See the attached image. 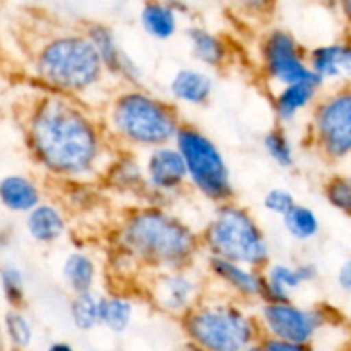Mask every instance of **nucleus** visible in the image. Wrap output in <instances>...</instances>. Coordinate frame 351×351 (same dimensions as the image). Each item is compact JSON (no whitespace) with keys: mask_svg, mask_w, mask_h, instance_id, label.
Wrapping results in <instances>:
<instances>
[{"mask_svg":"<svg viewBox=\"0 0 351 351\" xmlns=\"http://www.w3.org/2000/svg\"><path fill=\"white\" fill-rule=\"evenodd\" d=\"M23 130L34 165L64 184L84 185L101 178L119 151L93 106L55 93L43 91L33 99Z\"/></svg>","mask_w":351,"mask_h":351,"instance_id":"1","label":"nucleus"},{"mask_svg":"<svg viewBox=\"0 0 351 351\" xmlns=\"http://www.w3.org/2000/svg\"><path fill=\"white\" fill-rule=\"evenodd\" d=\"M115 237L117 250L146 273L192 267L202 256L197 230L158 202L127 209Z\"/></svg>","mask_w":351,"mask_h":351,"instance_id":"2","label":"nucleus"},{"mask_svg":"<svg viewBox=\"0 0 351 351\" xmlns=\"http://www.w3.org/2000/svg\"><path fill=\"white\" fill-rule=\"evenodd\" d=\"M99 117L113 146L132 153L171 144L184 123L173 101L143 86H122L106 98Z\"/></svg>","mask_w":351,"mask_h":351,"instance_id":"3","label":"nucleus"},{"mask_svg":"<svg viewBox=\"0 0 351 351\" xmlns=\"http://www.w3.org/2000/svg\"><path fill=\"white\" fill-rule=\"evenodd\" d=\"M33 74L48 93L84 101L108 77L84 31L45 38L33 53Z\"/></svg>","mask_w":351,"mask_h":351,"instance_id":"4","label":"nucleus"},{"mask_svg":"<svg viewBox=\"0 0 351 351\" xmlns=\"http://www.w3.org/2000/svg\"><path fill=\"white\" fill-rule=\"evenodd\" d=\"M178 322L187 343L202 351H243L263 338L249 305L211 288Z\"/></svg>","mask_w":351,"mask_h":351,"instance_id":"5","label":"nucleus"},{"mask_svg":"<svg viewBox=\"0 0 351 351\" xmlns=\"http://www.w3.org/2000/svg\"><path fill=\"white\" fill-rule=\"evenodd\" d=\"M201 235L202 256L264 269L271 263V245L259 219L237 201L215 206Z\"/></svg>","mask_w":351,"mask_h":351,"instance_id":"6","label":"nucleus"},{"mask_svg":"<svg viewBox=\"0 0 351 351\" xmlns=\"http://www.w3.org/2000/svg\"><path fill=\"white\" fill-rule=\"evenodd\" d=\"M173 144L184 158L189 189L215 206L235 201L237 192L228 161L208 134L184 122Z\"/></svg>","mask_w":351,"mask_h":351,"instance_id":"7","label":"nucleus"},{"mask_svg":"<svg viewBox=\"0 0 351 351\" xmlns=\"http://www.w3.org/2000/svg\"><path fill=\"white\" fill-rule=\"evenodd\" d=\"M307 143L331 165L351 158V82L321 93L308 115Z\"/></svg>","mask_w":351,"mask_h":351,"instance_id":"8","label":"nucleus"},{"mask_svg":"<svg viewBox=\"0 0 351 351\" xmlns=\"http://www.w3.org/2000/svg\"><path fill=\"white\" fill-rule=\"evenodd\" d=\"M259 67L271 91L317 79L307 62V50L291 31L269 27L259 41Z\"/></svg>","mask_w":351,"mask_h":351,"instance_id":"9","label":"nucleus"},{"mask_svg":"<svg viewBox=\"0 0 351 351\" xmlns=\"http://www.w3.org/2000/svg\"><path fill=\"white\" fill-rule=\"evenodd\" d=\"M256 314L263 336L312 345L315 336L331 322V314L335 312L324 305L304 307L295 300H287L259 304Z\"/></svg>","mask_w":351,"mask_h":351,"instance_id":"10","label":"nucleus"},{"mask_svg":"<svg viewBox=\"0 0 351 351\" xmlns=\"http://www.w3.org/2000/svg\"><path fill=\"white\" fill-rule=\"evenodd\" d=\"M206 273L192 267L151 271L144 280L147 300L161 314L180 321L209 291Z\"/></svg>","mask_w":351,"mask_h":351,"instance_id":"11","label":"nucleus"},{"mask_svg":"<svg viewBox=\"0 0 351 351\" xmlns=\"http://www.w3.org/2000/svg\"><path fill=\"white\" fill-rule=\"evenodd\" d=\"M143 171L149 202L163 204V201L177 197L189 189L184 158L173 143L146 151Z\"/></svg>","mask_w":351,"mask_h":351,"instance_id":"12","label":"nucleus"},{"mask_svg":"<svg viewBox=\"0 0 351 351\" xmlns=\"http://www.w3.org/2000/svg\"><path fill=\"white\" fill-rule=\"evenodd\" d=\"M204 271L209 285L216 291L245 305L261 304L263 298V269L233 263L221 257L204 256Z\"/></svg>","mask_w":351,"mask_h":351,"instance_id":"13","label":"nucleus"},{"mask_svg":"<svg viewBox=\"0 0 351 351\" xmlns=\"http://www.w3.org/2000/svg\"><path fill=\"white\" fill-rule=\"evenodd\" d=\"M82 31L95 47L108 77L115 79L122 86H143L139 65L125 53L115 31L108 24L88 23Z\"/></svg>","mask_w":351,"mask_h":351,"instance_id":"14","label":"nucleus"},{"mask_svg":"<svg viewBox=\"0 0 351 351\" xmlns=\"http://www.w3.org/2000/svg\"><path fill=\"white\" fill-rule=\"evenodd\" d=\"M317 267L311 263L288 264L273 263L271 261L263 269V298L266 302H287L293 300L295 293L317 280Z\"/></svg>","mask_w":351,"mask_h":351,"instance_id":"15","label":"nucleus"},{"mask_svg":"<svg viewBox=\"0 0 351 351\" xmlns=\"http://www.w3.org/2000/svg\"><path fill=\"white\" fill-rule=\"evenodd\" d=\"M311 71L322 84H350L351 82V34L332 43L319 45L307 50Z\"/></svg>","mask_w":351,"mask_h":351,"instance_id":"16","label":"nucleus"},{"mask_svg":"<svg viewBox=\"0 0 351 351\" xmlns=\"http://www.w3.org/2000/svg\"><path fill=\"white\" fill-rule=\"evenodd\" d=\"M324 84L319 79L295 82L273 91V112L278 125H290L304 112H311L314 103L321 96Z\"/></svg>","mask_w":351,"mask_h":351,"instance_id":"17","label":"nucleus"},{"mask_svg":"<svg viewBox=\"0 0 351 351\" xmlns=\"http://www.w3.org/2000/svg\"><path fill=\"white\" fill-rule=\"evenodd\" d=\"M168 95L177 106H206L215 95V77L206 69L182 67L171 75Z\"/></svg>","mask_w":351,"mask_h":351,"instance_id":"18","label":"nucleus"},{"mask_svg":"<svg viewBox=\"0 0 351 351\" xmlns=\"http://www.w3.org/2000/svg\"><path fill=\"white\" fill-rule=\"evenodd\" d=\"M192 58L206 71H223L232 64V47L219 33L204 26H189L185 29Z\"/></svg>","mask_w":351,"mask_h":351,"instance_id":"19","label":"nucleus"},{"mask_svg":"<svg viewBox=\"0 0 351 351\" xmlns=\"http://www.w3.org/2000/svg\"><path fill=\"white\" fill-rule=\"evenodd\" d=\"M27 235L40 245H53L67 233V218L64 209L50 201H41L24 218Z\"/></svg>","mask_w":351,"mask_h":351,"instance_id":"20","label":"nucleus"},{"mask_svg":"<svg viewBox=\"0 0 351 351\" xmlns=\"http://www.w3.org/2000/svg\"><path fill=\"white\" fill-rule=\"evenodd\" d=\"M144 33L156 41H168L178 33L180 10L173 0H144L139 10Z\"/></svg>","mask_w":351,"mask_h":351,"instance_id":"21","label":"nucleus"},{"mask_svg":"<svg viewBox=\"0 0 351 351\" xmlns=\"http://www.w3.org/2000/svg\"><path fill=\"white\" fill-rule=\"evenodd\" d=\"M43 201L40 184L29 175L10 173L0 178V206L16 215L26 216Z\"/></svg>","mask_w":351,"mask_h":351,"instance_id":"22","label":"nucleus"},{"mask_svg":"<svg viewBox=\"0 0 351 351\" xmlns=\"http://www.w3.org/2000/svg\"><path fill=\"white\" fill-rule=\"evenodd\" d=\"M101 180L122 194H141L147 199L143 163L137 161L132 151H117L113 160L103 171Z\"/></svg>","mask_w":351,"mask_h":351,"instance_id":"23","label":"nucleus"},{"mask_svg":"<svg viewBox=\"0 0 351 351\" xmlns=\"http://www.w3.org/2000/svg\"><path fill=\"white\" fill-rule=\"evenodd\" d=\"M64 285L72 295L96 290L99 267L95 257L86 250H72L64 257L60 266Z\"/></svg>","mask_w":351,"mask_h":351,"instance_id":"24","label":"nucleus"},{"mask_svg":"<svg viewBox=\"0 0 351 351\" xmlns=\"http://www.w3.org/2000/svg\"><path fill=\"white\" fill-rule=\"evenodd\" d=\"M136 315V304L132 297L122 293V291H110L101 293L99 300V328L122 335L130 328Z\"/></svg>","mask_w":351,"mask_h":351,"instance_id":"25","label":"nucleus"},{"mask_svg":"<svg viewBox=\"0 0 351 351\" xmlns=\"http://www.w3.org/2000/svg\"><path fill=\"white\" fill-rule=\"evenodd\" d=\"M281 223L285 232L297 242H311L321 233V219L317 213L300 202H297L291 211L281 218Z\"/></svg>","mask_w":351,"mask_h":351,"instance_id":"26","label":"nucleus"},{"mask_svg":"<svg viewBox=\"0 0 351 351\" xmlns=\"http://www.w3.org/2000/svg\"><path fill=\"white\" fill-rule=\"evenodd\" d=\"M263 149L276 167L290 170L297 163V149L287 127L273 125L263 137Z\"/></svg>","mask_w":351,"mask_h":351,"instance_id":"27","label":"nucleus"},{"mask_svg":"<svg viewBox=\"0 0 351 351\" xmlns=\"http://www.w3.org/2000/svg\"><path fill=\"white\" fill-rule=\"evenodd\" d=\"M99 300H101V293L96 290L72 295L69 315L77 331L89 332L99 328Z\"/></svg>","mask_w":351,"mask_h":351,"instance_id":"28","label":"nucleus"},{"mask_svg":"<svg viewBox=\"0 0 351 351\" xmlns=\"http://www.w3.org/2000/svg\"><path fill=\"white\" fill-rule=\"evenodd\" d=\"M3 332L14 351H27L33 345L34 329L23 308H9L3 314Z\"/></svg>","mask_w":351,"mask_h":351,"instance_id":"29","label":"nucleus"},{"mask_svg":"<svg viewBox=\"0 0 351 351\" xmlns=\"http://www.w3.org/2000/svg\"><path fill=\"white\" fill-rule=\"evenodd\" d=\"M322 194L331 208L351 218V175H329L322 184Z\"/></svg>","mask_w":351,"mask_h":351,"instance_id":"30","label":"nucleus"},{"mask_svg":"<svg viewBox=\"0 0 351 351\" xmlns=\"http://www.w3.org/2000/svg\"><path fill=\"white\" fill-rule=\"evenodd\" d=\"M0 288L9 308H23L26 304V280L21 267L5 264L0 267Z\"/></svg>","mask_w":351,"mask_h":351,"instance_id":"31","label":"nucleus"},{"mask_svg":"<svg viewBox=\"0 0 351 351\" xmlns=\"http://www.w3.org/2000/svg\"><path fill=\"white\" fill-rule=\"evenodd\" d=\"M297 202L298 201L293 195V192L287 187H281V185L267 189L263 195L264 211L273 216H278V218H283L285 215H288Z\"/></svg>","mask_w":351,"mask_h":351,"instance_id":"32","label":"nucleus"},{"mask_svg":"<svg viewBox=\"0 0 351 351\" xmlns=\"http://www.w3.org/2000/svg\"><path fill=\"white\" fill-rule=\"evenodd\" d=\"M233 7L249 19L266 21L274 14L278 0H232Z\"/></svg>","mask_w":351,"mask_h":351,"instance_id":"33","label":"nucleus"},{"mask_svg":"<svg viewBox=\"0 0 351 351\" xmlns=\"http://www.w3.org/2000/svg\"><path fill=\"white\" fill-rule=\"evenodd\" d=\"M261 346H263V351H314L312 345L283 341V339L267 338V336L261 338Z\"/></svg>","mask_w":351,"mask_h":351,"instance_id":"34","label":"nucleus"},{"mask_svg":"<svg viewBox=\"0 0 351 351\" xmlns=\"http://www.w3.org/2000/svg\"><path fill=\"white\" fill-rule=\"evenodd\" d=\"M336 281H338V287L351 297V259H346L339 266L338 274H336Z\"/></svg>","mask_w":351,"mask_h":351,"instance_id":"35","label":"nucleus"},{"mask_svg":"<svg viewBox=\"0 0 351 351\" xmlns=\"http://www.w3.org/2000/svg\"><path fill=\"white\" fill-rule=\"evenodd\" d=\"M336 9L339 10L341 17L345 19V23L348 24V27L351 29V0H338V2H336Z\"/></svg>","mask_w":351,"mask_h":351,"instance_id":"36","label":"nucleus"},{"mask_svg":"<svg viewBox=\"0 0 351 351\" xmlns=\"http://www.w3.org/2000/svg\"><path fill=\"white\" fill-rule=\"evenodd\" d=\"M47 351H75V348L67 341H53Z\"/></svg>","mask_w":351,"mask_h":351,"instance_id":"37","label":"nucleus"},{"mask_svg":"<svg viewBox=\"0 0 351 351\" xmlns=\"http://www.w3.org/2000/svg\"><path fill=\"white\" fill-rule=\"evenodd\" d=\"M182 351H202V350H201V348H197V346L191 345V343H185L184 350H182Z\"/></svg>","mask_w":351,"mask_h":351,"instance_id":"38","label":"nucleus"},{"mask_svg":"<svg viewBox=\"0 0 351 351\" xmlns=\"http://www.w3.org/2000/svg\"><path fill=\"white\" fill-rule=\"evenodd\" d=\"M322 3H324L326 7H331V9H336V2H338V0H321Z\"/></svg>","mask_w":351,"mask_h":351,"instance_id":"39","label":"nucleus"},{"mask_svg":"<svg viewBox=\"0 0 351 351\" xmlns=\"http://www.w3.org/2000/svg\"><path fill=\"white\" fill-rule=\"evenodd\" d=\"M243 351H263V346H261V341L256 343V345L249 346V348H245Z\"/></svg>","mask_w":351,"mask_h":351,"instance_id":"40","label":"nucleus"}]
</instances>
